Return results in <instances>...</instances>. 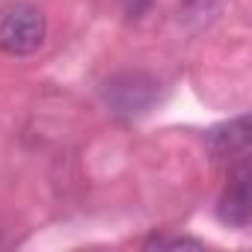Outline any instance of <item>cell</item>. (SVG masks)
<instances>
[{
	"mask_svg": "<svg viewBox=\"0 0 252 252\" xmlns=\"http://www.w3.org/2000/svg\"><path fill=\"white\" fill-rule=\"evenodd\" d=\"M119 3H122V12L128 18H143L152 6V0H119Z\"/></svg>",
	"mask_w": 252,
	"mask_h": 252,
	"instance_id": "8992f818",
	"label": "cell"
},
{
	"mask_svg": "<svg viewBox=\"0 0 252 252\" xmlns=\"http://www.w3.org/2000/svg\"><path fill=\"white\" fill-rule=\"evenodd\" d=\"M205 149L217 163H240L249 158V116L228 119L205 134Z\"/></svg>",
	"mask_w": 252,
	"mask_h": 252,
	"instance_id": "3957f363",
	"label": "cell"
},
{
	"mask_svg": "<svg viewBox=\"0 0 252 252\" xmlns=\"http://www.w3.org/2000/svg\"><path fill=\"white\" fill-rule=\"evenodd\" d=\"M217 214L222 222L234 228H246L252 217V196H249V160H240L228 169V184L220 196Z\"/></svg>",
	"mask_w": 252,
	"mask_h": 252,
	"instance_id": "277c9868",
	"label": "cell"
},
{
	"mask_svg": "<svg viewBox=\"0 0 252 252\" xmlns=\"http://www.w3.org/2000/svg\"><path fill=\"white\" fill-rule=\"evenodd\" d=\"M181 246H190V249H202L205 243L196 240V237H163V234H155L146 240V249H181Z\"/></svg>",
	"mask_w": 252,
	"mask_h": 252,
	"instance_id": "5b68a950",
	"label": "cell"
},
{
	"mask_svg": "<svg viewBox=\"0 0 252 252\" xmlns=\"http://www.w3.org/2000/svg\"><path fill=\"white\" fill-rule=\"evenodd\" d=\"M178 3L184 6V12H190V15H208L217 3H220V0H178Z\"/></svg>",
	"mask_w": 252,
	"mask_h": 252,
	"instance_id": "52a82bcc",
	"label": "cell"
},
{
	"mask_svg": "<svg viewBox=\"0 0 252 252\" xmlns=\"http://www.w3.org/2000/svg\"><path fill=\"white\" fill-rule=\"evenodd\" d=\"M48 21L33 3H6L0 9V51L9 57H30L45 45Z\"/></svg>",
	"mask_w": 252,
	"mask_h": 252,
	"instance_id": "6da1fadb",
	"label": "cell"
},
{
	"mask_svg": "<svg viewBox=\"0 0 252 252\" xmlns=\"http://www.w3.org/2000/svg\"><path fill=\"white\" fill-rule=\"evenodd\" d=\"M104 98H107V104H110L113 113H119V116H137V113H146L155 104L158 83L149 74H140V71L116 74L113 80H107Z\"/></svg>",
	"mask_w": 252,
	"mask_h": 252,
	"instance_id": "7a4b0ae2",
	"label": "cell"
}]
</instances>
